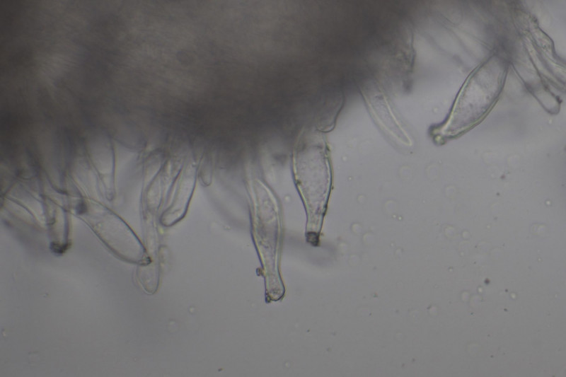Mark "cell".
<instances>
[{
    "label": "cell",
    "mask_w": 566,
    "mask_h": 377,
    "mask_svg": "<svg viewBox=\"0 0 566 377\" xmlns=\"http://www.w3.org/2000/svg\"><path fill=\"white\" fill-rule=\"evenodd\" d=\"M492 62L485 64L470 77L452 112L442 125L433 132L434 139L458 135L480 122L490 108L499 91L502 70Z\"/></svg>",
    "instance_id": "6da1fadb"
},
{
    "label": "cell",
    "mask_w": 566,
    "mask_h": 377,
    "mask_svg": "<svg viewBox=\"0 0 566 377\" xmlns=\"http://www.w3.org/2000/svg\"><path fill=\"white\" fill-rule=\"evenodd\" d=\"M360 90L371 115L380 127L393 139H405L387 97L379 85L370 80L363 83Z\"/></svg>",
    "instance_id": "7a4b0ae2"
}]
</instances>
